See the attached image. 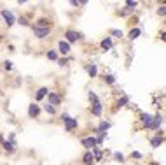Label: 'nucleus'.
Masks as SVG:
<instances>
[{
    "label": "nucleus",
    "mask_w": 166,
    "mask_h": 165,
    "mask_svg": "<svg viewBox=\"0 0 166 165\" xmlns=\"http://www.w3.org/2000/svg\"><path fill=\"white\" fill-rule=\"evenodd\" d=\"M136 7H138V2H131V0H128L126 2V11H124V13H133Z\"/></svg>",
    "instance_id": "obj_21"
},
{
    "label": "nucleus",
    "mask_w": 166,
    "mask_h": 165,
    "mask_svg": "<svg viewBox=\"0 0 166 165\" xmlns=\"http://www.w3.org/2000/svg\"><path fill=\"white\" fill-rule=\"evenodd\" d=\"M32 30H33V35L37 37V39H46V37L49 35L51 28H37V27H33Z\"/></svg>",
    "instance_id": "obj_6"
},
{
    "label": "nucleus",
    "mask_w": 166,
    "mask_h": 165,
    "mask_svg": "<svg viewBox=\"0 0 166 165\" xmlns=\"http://www.w3.org/2000/svg\"><path fill=\"white\" fill-rule=\"evenodd\" d=\"M110 34H112L114 37H117V39H121V37L124 35V34H122V30H117V28H112V30H110Z\"/></svg>",
    "instance_id": "obj_26"
},
{
    "label": "nucleus",
    "mask_w": 166,
    "mask_h": 165,
    "mask_svg": "<svg viewBox=\"0 0 166 165\" xmlns=\"http://www.w3.org/2000/svg\"><path fill=\"white\" fill-rule=\"evenodd\" d=\"M70 44L68 42H65V40H60V42H58V51H60L61 54H68L70 53Z\"/></svg>",
    "instance_id": "obj_11"
},
{
    "label": "nucleus",
    "mask_w": 166,
    "mask_h": 165,
    "mask_svg": "<svg viewBox=\"0 0 166 165\" xmlns=\"http://www.w3.org/2000/svg\"><path fill=\"white\" fill-rule=\"evenodd\" d=\"M49 93V90L46 88V86H42V88H39V91H37V95H35V100H37V102H39V100H42L44 97H46V95Z\"/></svg>",
    "instance_id": "obj_16"
},
{
    "label": "nucleus",
    "mask_w": 166,
    "mask_h": 165,
    "mask_svg": "<svg viewBox=\"0 0 166 165\" xmlns=\"http://www.w3.org/2000/svg\"><path fill=\"white\" fill-rule=\"evenodd\" d=\"M101 49H103V51H110V49L114 48V42H112V37H105L103 40H101Z\"/></svg>",
    "instance_id": "obj_12"
},
{
    "label": "nucleus",
    "mask_w": 166,
    "mask_h": 165,
    "mask_svg": "<svg viewBox=\"0 0 166 165\" xmlns=\"http://www.w3.org/2000/svg\"><path fill=\"white\" fill-rule=\"evenodd\" d=\"M157 14H159V16H164V14H166V7H164V5H161V7L157 9Z\"/></svg>",
    "instance_id": "obj_34"
},
{
    "label": "nucleus",
    "mask_w": 166,
    "mask_h": 165,
    "mask_svg": "<svg viewBox=\"0 0 166 165\" xmlns=\"http://www.w3.org/2000/svg\"><path fill=\"white\" fill-rule=\"evenodd\" d=\"M0 16L4 18V21H5V25H7V27H12L14 23H16V16H14L11 11H7V9L0 11Z\"/></svg>",
    "instance_id": "obj_3"
},
{
    "label": "nucleus",
    "mask_w": 166,
    "mask_h": 165,
    "mask_svg": "<svg viewBox=\"0 0 166 165\" xmlns=\"http://www.w3.org/2000/svg\"><path fill=\"white\" fill-rule=\"evenodd\" d=\"M163 121H164V118H163L161 114H156L154 120H152V125L149 126V128H150V130H159V126L163 125Z\"/></svg>",
    "instance_id": "obj_10"
},
{
    "label": "nucleus",
    "mask_w": 166,
    "mask_h": 165,
    "mask_svg": "<svg viewBox=\"0 0 166 165\" xmlns=\"http://www.w3.org/2000/svg\"><path fill=\"white\" fill-rule=\"evenodd\" d=\"M39 114H40V106L35 104V102L30 104V106H28V116L33 120V118H39Z\"/></svg>",
    "instance_id": "obj_7"
},
{
    "label": "nucleus",
    "mask_w": 166,
    "mask_h": 165,
    "mask_svg": "<svg viewBox=\"0 0 166 165\" xmlns=\"http://www.w3.org/2000/svg\"><path fill=\"white\" fill-rule=\"evenodd\" d=\"M4 69H5V70H11V69H12V62H11V60H5V62H4Z\"/></svg>",
    "instance_id": "obj_31"
},
{
    "label": "nucleus",
    "mask_w": 166,
    "mask_h": 165,
    "mask_svg": "<svg viewBox=\"0 0 166 165\" xmlns=\"http://www.w3.org/2000/svg\"><path fill=\"white\" fill-rule=\"evenodd\" d=\"M101 112H103V106H101L100 100L95 102V104H91V114L93 116H101Z\"/></svg>",
    "instance_id": "obj_9"
},
{
    "label": "nucleus",
    "mask_w": 166,
    "mask_h": 165,
    "mask_svg": "<svg viewBox=\"0 0 166 165\" xmlns=\"http://www.w3.org/2000/svg\"><path fill=\"white\" fill-rule=\"evenodd\" d=\"M81 142H82V146L86 147L87 151H91V149H95V147H98V146H96V139L93 137V135H91V137H84L82 141H81Z\"/></svg>",
    "instance_id": "obj_4"
},
{
    "label": "nucleus",
    "mask_w": 166,
    "mask_h": 165,
    "mask_svg": "<svg viewBox=\"0 0 166 165\" xmlns=\"http://www.w3.org/2000/svg\"><path fill=\"white\" fill-rule=\"evenodd\" d=\"M9 142L16 144V134H14V132H11V134H9Z\"/></svg>",
    "instance_id": "obj_32"
},
{
    "label": "nucleus",
    "mask_w": 166,
    "mask_h": 165,
    "mask_svg": "<svg viewBox=\"0 0 166 165\" xmlns=\"http://www.w3.org/2000/svg\"><path fill=\"white\" fill-rule=\"evenodd\" d=\"M114 160L119 162V163H122V162H124V155H122V153H119V151H115V153H114Z\"/></svg>",
    "instance_id": "obj_25"
},
{
    "label": "nucleus",
    "mask_w": 166,
    "mask_h": 165,
    "mask_svg": "<svg viewBox=\"0 0 166 165\" xmlns=\"http://www.w3.org/2000/svg\"><path fill=\"white\" fill-rule=\"evenodd\" d=\"M87 98L91 100V104H95V102H98V100H100V98L96 97V93H95V91H89V93H87Z\"/></svg>",
    "instance_id": "obj_27"
},
{
    "label": "nucleus",
    "mask_w": 166,
    "mask_h": 165,
    "mask_svg": "<svg viewBox=\"0 0 166 165\" xmlns=\"http://www.w3.org/2000/svg\"><path fill=\"white\" fill-rule=\"evenodd\" d=\"M93 153V158H95L96 162H100L101 158H103V151H101V147H95V149H91Z\"/></svg>",
    "instance_id": "obj_18"
},
{
    "label": "nucleus",
    "mask_w": 166,
    "mask_h": 165,
    "mask_svg": "<svg viewBox=\"0 0 166 165\" xmlns=\"http://www.w3.org/2000/svg\"><path fill=\"white\" fill-rule=\"evenodd\" d=\"M140 34H142V30H140V28H131V30H129V39H131V40L138 39Z\"/></svg>",
    "instance_id": "obj_22"
},
{
    "label": "nucleus",
    "mask_w": 166,
    "mask_h": 165,
    "mask_svg": "<svg viewBox=\"0 0 166 165\" xmlns=\"http://www.w3.org/2000/svg\"><path fill=\"white\" fill-rule=\"evenodd\" d=\"M44 111L47 112V114H51V116H52V114H56V107L51 106V104H46V106H44Z\"/></svg>",
    "instance_id": "obj_24"
},
{
    "label": "nucleus",
    "mask_w": 166,
    "mask_h": 165,
    "mask_svg": "<svg viewBox=\"0 0 166 165\" xmlns=\"http://www.w3.org/2000/svg\"><path fill=\"white\" fill-rule=\"evenodd\" d=\"M47 58L49 60H58V53L51 49V51H47Z\"/></svg>",
    "instance_id": "obj_29"
},
{
    "label": "nucleus",
    "mask_w": 166,
    "mask_h": 165,
    "mask_svg": "<svg viewBox=\"0 0 166 165\" xmlns=\"http://www.w3.org/2000/svg\"><path fill=\"white\" fill-rule=\"evenodd\" d=\"M110 126H112V123H110V121H101L100 126H98V128H96L95 132H107V130H109Z\"/></svg>",
    "instance_id": "obj_19"
},
{
    "label": "nucleus",
    "mask_w": 166,
    "mask_h": 165,
    "mask_svg": "<svg viewBox=\"0 0 166 165\" xmlns=\"http://www.w3.org/2000/svg\"><path fill=\"white\" fill-rule=\"evenodd\" d=\"M17 23H19V25H23V27H28V25H30V23H28V19L26 18H19V19H16Z\"/></svg>",
    "instance_id": "obj_30"
},
{
    "label": "nucleus",
    "mask_w": 166,
    "mask_h": 165,
    "mask_svg": "<svg viewBox=\"0 0 166 165\" xmlns=\"http://www.w3.org/2000/svg\"><path fill=\"white\" fill-rule=\"evenodd\" d=\"M4 141H5V139H4V137H2V134H0V144L4 142Z\"/></svg>",
    "instance_id": "obj_36"
},
{
    "label": "nucleus",
    "mask_w": 166,
    "mask_h": 165,
    "mask_svg": "<svg viewBox=\"0 0 166 165\" xmlns=\"http://www.w3.org/2000/svg\"><path fill=\"white\" fill-rule=\"evenodd\" d=\"M82 39V34L77 30H66L65 32V42H68V44H72V42H77V40Z\"/></svg>",
    "instance_id": "obj_2"
},
{
    "label": "nucleus",
    "mask_w": 166,
    "mask_h": 165,
    "mask_svg": "<svg viewBox=\"0 0 166 165\" xmlns=\"http://www.w3.org/2000/svg\"><path fill=\"white\" fill-rule=\"evenodd\" d=\"M61 120H63V123H65V130H66V132H72V130H75L79 126L77 118H72L70 114H66V112L61 114Z\"/></svg>",
    "instance_id": "obj_1"
},
{
    "label": "nucleus",
    "mask_w": 166,
    "mask_h": 165,
    "mask_svg": "<svg viewBox=\"0 0 166 165\" xmlns=\"http://www.w3.org/2000/svg\"><path fill=\"white\" fill-rule=\"evenodd\" d=\"M105 81H107L109 85H114V83H115V76H112V74H107V76H105Z\"/></svg>",
    "instance_id": "obj_28"
},
{
    "label": "nucleus",
    "mask_w": 166,
    "mask_h": 165,
    "mask_svg": "<svg viewBox=\"0 0 166 165\" xmlns=\"http://www.w3.org/2000/svg\"><path fill=\"white\" fill-rule=\"evenodd\" d=\"M164 142V135H156V137L150 139V146L152 147H161Z\"/></svg>",
    "instance_id": "obj_13"
},
{
    "label": "nucleus",
    "mask_w": 166,
    "mask_h": 165,
    "mask_svg": "<svg viewBox=\"0 0 166 165\" xmlns=\"http://www.w3.org/2000/svg\"><path fill=\"white\" fill-rule=\"evenodd\" d=\"M2 146L5 147V151L9 153V155H12L14 151H16V144H12V142H9V141H4L2 142Z\"/></svg>",
    "instance_id": "obj_17"
},
{
    "label": "nucleus",
    "mask_w": 166,
    "mask_h": 165,
    "mask_svg": "<svg viewBox=\"0 0 166 165\" xmlns=\"http://www.w3.org/2000/svg\"><path fill=\"white\" fill-rule=\"evenodd\" d=\"M46 97H47V104H51V106H54V107L60 106L61 100H63V98H61L58 93H52V91H49V93L46 95Z\"/></svg>",
    "instance_id": "obj_5"
},
{
    "label": "nucleus",
    "mask_w": 166,
    "mask_h": 165,
    "mask_svg": "<svg viewBox=\"0 0 166 165\" xmlns=\"http://www.w3.org/2000/svg\"><path fill=\"white\" fill-rule=\"evenodd\" d=\"M56 62H58V65H61V67H65V65H66V62H68V60H66V58H58Z\"/></svg>",
    "instance_id": "obj_33"
},
{
    "label": "nucleus",
    "mask_w": 166,
    "mask_h": 165,
    "mask_svg": "<svg viewBox=\"0 0 166 165\" xmlns=\"http://www.w3.org/2000/svg\"><path fill=\"white\" fill-rule=\"evenodd\" d=\"M131 156H133V158H136V160H140V158H142V153H138V151H133V153H131Z\"/></svg>",
    "instance_id": "obj_35"
},
{
    "label": "nucleus",
    "mask_w": 166,
    "mask_h": 165,
    "mask_svg": "<svg viewBox=\"0 0 166 165\" xmlns=\"http://www.w3.org/2000/svg\"><path fill=\"white\" fill-rule=\"evenodd\" d=\"M0 39H2V35H0Z\"/></svg>",
    "instance_id": "obj_37"
},
{
    "label": "nucleus",
    "mask_w": 166,
    "mask_h": 165,
    "mask_svg": "<svg viewBox=\"0 0 166 165\" xmlns=\"http://www.w3.org/2000/svg\"><path fill=\"white\" fill-rule=\"evenodd\" d=\"M128 104H129V97H128V95H122L117 100V107H124V106H128Z\"/></svg>",
    "instance_id": "obj_23"
},
{
    "label": "nucleus",
    "mask_w": 166,
    "mask_h": 165,
    "mask_svg": "<svg viewBox=\"0 0 166 165\" xmlns=\"http://www.w3.org/2000/svg\"><path fill=\"white\" fill-rule=\"evenodd\" d=\"M33 27H37V28H51V21H49L47 18H39Z\"/></svg>",
    "instance_id": "obj_14"
},
{
    "label": "nucleus",
    "mask_w": 166,
    "mask_h": 165,
    "mask_svg": "<svg viewBox=\"0 0 166 165\" xmlns=\"http://www.w3.org/2000/svg\"><path fill=\"white\" fill-rule=\"evenodd\" d=\"M140 120H142V123H144L145 128H149V126L152 125L154 116H152V114H149V112H142V114H140Z\"/></svg>",
    "instance_id": "obj_8"
},
{
    "label": "nucleus",
    "mask_w": 166,
    "mask_h": 165,
    "mask_svg": "<svg viewBox=\"0 0 166 165\" xmlns=\"http://www.w3.org/2000/svg\"><path fill=\"white\" fill-rule=\"evenodd\" d=\"M87 74H89V77H96V74H98V67H96V63L87 65Z\"/></svg>",
    "instance_id": "obj_20"
},
{
    "label": "nucleus",
    "mask_w": 166,
    "mask_h": 165,
    "mask_svg": "<svg viewBox=\"0 0 166 165\" xmlns=\"http://www.w3.org/2000/svg\"><path fill=\"white\" fill-rule=\"evenodd\" d=\"M82 162H84V165H93V162H95V158H93V153H91V151H86V153H84Z\"/></svg>",
    "instance_id": "obj_15"
}]
</instances>
